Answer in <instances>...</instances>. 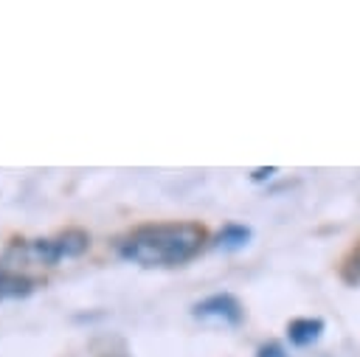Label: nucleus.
I'll use <instances>...</instances> for the list:
<instances>
[{
	"mask_svg": "<svg viewBox=\"0 0 360 357\" xmlns=\"http://www.w3.org/2000/svg\"><path fill=\"white\" fill-rule=\"evenodd\" d=\"M87 247H90V236H87V231H82V228H65V231L56 233V236L25 242L28 259H34V261H39V264H48V267L56 264V261H62V259L82 256Z\"/></svg>",
	"mask_w": 360,
	"mask_h": 357,
	"instance_id": "f03ea898",
	"label": "nucleus"
},
{
	"mask_svg": "<svg viewBox=\"0 0 360 357\" xmlns=\"http://www.w3.org/2000/svg\"><path fill=\"white\" fill-rule=\"evenodd\" d=\"M340 275H343V281H349V284H357V281H360V242H357V245L349 250V256L343 259Z\"/></svg>",
	"mask_w": 360,
	"mask_h": 357,
	"instance_id": "0eeeda50",
	"label": "nucleus"
},
{
	"mask_svg": "<svg viewBox=\"0 0 360 357\" xmlns=\"http://www.w3.org/2000/svg\"><path fill=\"white\" fill-rule=\"evenodd\" d=\"M270 174H276V169H273V166H267V169H256V171H253L250 177H253L256 183H262V180H267Z\"/></svg>",
	"mask_w": 360,
	"mask_h": 357,
	"instance_id": "1a4fd4ad",
	"label": "nucleus"
},
{
	"mask_svg": "<svg viewBox=\"0 0 360 357\" xmlns=\"http://www.w3.org/2000/svg\"><path fill=\"white\" fill-rule=\"evenodd\" d=\"M34 287H37V281L31 275L0 267V301H6V298H25V295L34 292Z\"/></svg>",
	"mask_w": 360,
	"mask_h": 357,
	"instance_id": "39448f33",
	"label": "nucleus"
},
{
	"mask_svg": "<svg viewBox=\"0 0 360 357\" xmlns=\"http://www.w3.org/2000/svg\"><path fill=\"white\" fill-rule=\"evenodd\" d=\"M256 357H290V354H287V349H284L281 343H276V340H270V343H264V346H259V351H256Z\"/></svg>",
	"mask_w": 360,
	"mask_h": 357,
	"instance_id": "6e6552de",
	"label": "nucleus"
},
{
	"mask_svg": "<svg viewBox=\"0 0 360 357\" xmlns=\"http://www.w3.org/2000/svg\"><path fill=\"white\" fill-rule=\"evenodd\" d=\"M253 231L248 225H236V222H228L217 236H214V247L219 250H242L248 242H250Z\"/></svg>",
	"mask_w": 360,
	"mask_h": 357,
	"instance_id": "423d86ee",
	"label": "nucleus"
},
{
	"mask_svg": "<svg viewBox=\"0 0 360 357\" xmlns=\"http://www.w3.org/2000/svg\"><path fill=\"white\" fill-rule=\"evenodd\" d=\"M194 318H202V320H222V323H239L245 318V309L239 304L236 295L231 292H217V295H208L202 298L200 304H194Z\"/></svg>",
	"mask_w": 360,
	"mask_h": 357,
	"instance_id": "7ed1b4c3",
	"label": "nucleus"
},
{
	"mask_svg": "<svg viewBox=\"0 0 360 357\" xmlns=\"http://www.w3.org/2000/svg\"><path fill=\"white\" fill-rule=\"evenodd\" d=\"M208 242L200 222H146L118 239L121 259L141 267H174L194 259Z\"/></svg>",
	"mask_w": 360,
	"mask_h": 357,
	"instance_id": "f257e3e1",
	"label": "nucleus"
},
{
	"mask_svg": "<svg viewBox=\"0 0 360 357\" xmlns=\"http://www.w3.org/2000/svg\"><path fill=\"white\" fill-rule=\"evenodd\" d=\"M323 335V320L321 318H292L287 323V340L292 346H309Z\"/></svg>",
	"mask_w": 360,
	"mask_h": 357,
	"instance_id": "20e7f679",
	"label": "nucleus"
}]
</instances>
